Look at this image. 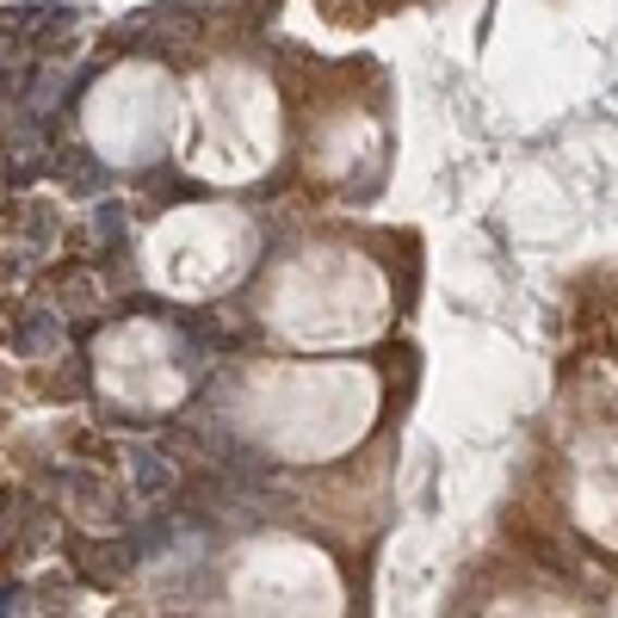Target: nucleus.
Returning <instances> with one entry per match:
<instances>
[{
  "label": "nucleus",
  "instance_id": "nucleus-1",
  "mask_svg": "<svg viewBox=\"0 0 618 618\" xmlns=\"http://www.w3.org/2000/svg\"><path fill=\"white\" fill-rule=\"evenodd\" d=\"M136 483H143V495H161L174 477H168V464H154V452H136Z\"/></svg>",
  "mask_w": 618,
  "mask_h": 618
},
{
  "label": "nucleus",
  "instance_id": "nucleus-2",
  "mask_svg": "<svg viewBox=\"0 0 618 618\" xmlns=\"http://www.w3.org/2000/svg\"><path fill=\"white\" fill-rule=\"evenodd\" d=\"M50 334H57L50 322H25V329H20V353H38L44 341H50Z\"/></svg>",
  "mask_w": 618,
  "mask_h": 618
}]
</instances>
